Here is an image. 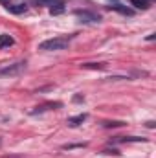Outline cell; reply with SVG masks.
Instances as JSON below:
<instances>
[{"label":"cell","mask_w":156,"mask_h":158,"mask_svg":"<svg viewBox=\"0 0 156 158\" xmlns=\"http://www.w3.org/2000/svg\"><path fill=\"white\" fill-rule=\"evenodd\" d=\"M72 37H53V39L42 40L39 44V50H44V52H55V50H64L68 48Z\"/></svg>","instance_id":"6da1fadb"},{"label":"cell","mask_w":156,"mask_h":158,"mask_svg":"<svg viewBox=\"0 0 156 158\" xmlns=\"http://www.w3.org/2000/svg\"><path fill=\"white\" fill-rule=\"evenodd\" d=\"M24 70H26V61H18V63L7 64V66H2V68H0V77H11V76H20V74H22Z\"/></svg>","instance_id":"7a4b0ae2"},{"label":"cell","mask_w":156,"mask_h":158,"mask_svg":"<svg viewBox=\"0 0 156 158\" xmlns=\"http://www.w3.org/2000/svg\"><path fill=\"white\" fill-rule=\"evenodd\" d=\"M76 15L79 17L81 22L84 24H96V22H101V15L96 13V11H88V9H77Z\"/></svg>","instance_id":"3957f363"},{"label":"cell","mask_w":156,"mask_h":158,"mask_svg":"<svg viewBox=\"0 0 156 158\" xmlns=\"http://www.w3.org/2000/svg\"><path fill=\"white\" fill-rule=\"evenodd\" d=\"M37 4H48L51 15H59L64 11V0H37Z\"/></svg>","instance_id":"277c9868"},{"label":"cell","mask_w":156,"mask_h":158,"mask_svg":"<svg viewBox=\"0 0 156 158\" xmlns=\"http://www.w3.org/2000/svg\"><path fill=\"white\" fill-rule=\"evenodd\" d=\"M109 7L114 9V11H117V13H121V15H127V17H132V15H134V11H132L130 7H127V6H123V4H119V2H112Z\"/></svg>","instance_id":"5b68a950"},{"label":"cell","mask_w":156,"mask_h":158,"mask_svg":"<svg viewBox=\"0 0 156 158\" xmlns=\"http://www.w3.org/2000/svg\"><path fill=\"white\" fill-rule=\"evenodd\" d=\"M6 9H7L9 13H15V15H20V13H26V9H28V6H26V4H7V6H6Z\"/></svg>","instance_id":"8992f818"},{"label":"cell","mask_w":156,"mask_h":158,"mask_svg":"<svg viewBox=\"0 0 156 158\" xmlns=\"http://www.w3.org/2000/svg\"><path fill=\"white\" fill-rule=\"evenodd\" d=\"M86 118H88V114L86 112H83V114H77V116H72V118H68V127H77V125H81L83 121H86Z\"/></svg>","instance_id":"52a82bcc"},{"label":"cell","mask_w":156,"mask_h":158,"mask_svg":"<svg viewBox=\"0 0 156 158\" xmlns=\"http://www.w3.org/2000/svg\"><path fill=\"white\" fill-rule=\"evenodd\" d=\"M15 44V39L11 37V35H7V33H2L0 35V50L2 48H9V46H13Z\"/></svg>","instance_id":"ba28073f"},{"label":"cell","mask_w":156,"mask_h":158,"mask_svg":"<svg viewBox=\"0 0 156 158\" xmlns=\"http://www.w3.org/2000/svg\"><path fill=\"white\" fill-rule=\"evenodd\" d=\"M112 142H116V143H132V142H145V138H138V136H123V138H114Z\"/></svg>","instance_id":"9c48e42d"},{"label":"cell","mask_w":156,"mask_h":158,"mask_svg":"<svg viewBox=\"0 0 156 158\" xmlns=\"http://www.w3.org/2000/svg\"><path fill=\"white\" fill-rule=\"evenodd\" d=\"M130 4L134 6V7H138V9H149L151 7V0H130Z\"/></svg>","instance_id":"30bf717a"},{"label":"cell","mask_w":156,"mask_h":158,"mask_svg":"<svg viewBox=\"0 0 156 158\" xmlns=\"http://www.w3.org/2000/svg\"><path fill=\"white\" fill-rule=\"evenodd\" d=\"M83 68H90V70H103V68H107V64L105 63H84V64H81Z\"/></svg>","instance_id":"8fae6325"},{"label":"cell","mask_w":156,"mask_h":158,"mask_svg":"<svg viewBox=\"0 0 156 158\" xmlns=\"http://www.w3.org/2000/svg\"><path fill=\"white\" fill-rule=\"evenodd\" d=\"M77 147H86V143H68V145H63L64 151H70V149H77Z\"/></svg>","instance_id":"7c38bea8"},{"label":"cell","mask_w":156,"mask_h":158,"mask_svg":"<svg viewBox=\"0 0 156 158\" xmlns=\"http://www.w3.org/2000/svg\"><path fill=\"white\" fill-rule=\"evenodd\" d=\"M121 125H125L123 121H105L103 123V127H121Z\"/></svg>","instance_id":"4fadbf2b"},{"label":"cell","mask_w":156,"mask_h":158,"mask_svg":"<svg viewBox=\"0 0 156 158\" xmlns=\"http://www.w3.org/2000/svg\"><path fill=\"white\" fill-rule=\"evenodd\" d=\"M103 153H105V155H119V151H116V149H112V151H110V149H105Z\"/></svg>","instance_id":"5bb4252c"},{"label":"cell","mask_w":156,"mask_h":158,"mask_svg":"<svg viewBox=\"0 0 156 158\" xmlns=\"http://www.w3.org/2000/svg\"><path fill=\"white\" fill-rule=\"evenodd\" d=\"M4 158H20V156H4Z\"/></svg>","instance_id":"9a60e30c"}]
</instances>
